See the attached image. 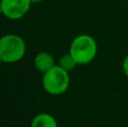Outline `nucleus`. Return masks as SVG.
<instances>
[{
	"label": "nucleus",
	"mask_w": 128,
	"mask_h": 127,
	"mask_svg": "<svg viewBox=\"0 0 128 127\" xmlns=\"http://www.w3.org/2000/svg\"><path fill=\"white\" fill-rule=\"evenodd\" d=\"M97 52L98 46L94 38L88 34H81L72 40L68 53L74 58L79 65H84L93 61Z\"/></svg>",
	"instance_id": "1"
},
{
	"label": "nucleus",
	"mask_w": 128,
	"mask_h": 127,
	"mask_svg": "<svg viewBox=\"0 0 128 127\" xmlns=\"http://www.w3.org/2000/svg\"><path fill=\"white\" fill-rule=\"evenodd\" d=\"M42 84L44 90L52 96H60L70 87V74L58 64L43 74Z\"/></svg>",
	"instance_id": "2"
},
{
	"label": "nucleus",
	"mask_w": 128,
	"mask_h": 127,
	"mask_svg": "<svg viewBox=\"0 0 128 127\" xmlns=\"http://www.w3.org/2000/svg\"><path fill=\"white\" fill-rule=\"evenodd\" d=\"M26 43L16 34H7L0 40V60L4 63H16L24 58Z\"/></svg>",
	"instance_id": "3"
},
{
	"label": "nucleus",
	"mask_w": 128,
	"mask_h": 127,
	"mask_svg": "<svg viewBox=\"0 0 128 127\" xmlns=\"http://www.w3.org/2000/svg\"><path fill=\"white\" fill-rule=\"evenodd\" d=\"M30 0H1V12L11 20L22 18L30 9Z\"/></svg>",
	"instance_id": "4"
},
{
	"label": "nucleus",
	"mask_w": 128,
	"mask_h": 127,
	"mask_svg": "<svg viewBox=\"0 0 128 127\" xmlns=\"http://www.w3.org/2000/svg\"><path fill=\"white\" fill-rule=\"evenodd\" d=\"M55 61L54 58L52 56V54L47 53V52H40L34 58V66L40 73H46L47 71L52 69L53 66H55Z\"/></svg>",
	"instance_id": "5"
},
{
	"label": "nucleus",
	"mask_w": 128,
	"mask_h": 127,
	"mask_svg": "<svg viewBox=\"0 0 128 127\" xmlns=\"http://www.w3.org/2000/svg\"><path fill=\"white\" fill-rule=\"evenodd\" d=\"M30 127H58V122L53 115L40 112L33 118Z\"/></svg>",
	"instance_id": "6"
},
{
	"label": "nucleus",
	"mask_w": 128,
	"mask_h": 127,
	"mask_svg": "<svg viewBox=\"0 0 128 127\" xmlns=\"http://www.w3.org/2000/svg\"><path fill=\"white\" fill-rule=\"evenodd\" d=\"M58 65H60L61 68H63L64 70H66L68 72H70V71H72V70H74L75 68H76V65H79V64H78L76 61L74 60V58H73L70 53H68L60 58Z\"/></svg>",
	"instance_id": "7"
},
{
	"label": "nucleus",
	"mask_w": 128,
	"mask_h": 127,
	"mask_svg": "<svg viewBox=\"0 0 128 127\" xmlns=\"http://www.w3.org/2000/svg\"><path fill=\"white\" fill-rule=\"evenodd\" d=\"M122 71H124L125 76L128 78V55L122 61Z\"/></svg>",
	"instance_id": "8"
},
{
	"label": "nucleus",
	"mask_w": 128,
	"mask_h": 127,
	"mask_svg": "<svg viewBox=\"0 0 128 127\" xmlns=\"http://www.w3.org/2000/svg\"><path fill=\"white\" fill-rule=\"evenodd\" d=\"M33 4H38V2H42V1H44V0H30Z\"/></svg>",
	"instance_id": "9"
}]
</instances>
